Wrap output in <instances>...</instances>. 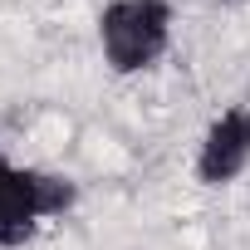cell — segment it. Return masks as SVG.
I'll return each instance as SVG.
<instances>
[{"mask_svg":"<svg viewBox=\"0 0 250 250\" xmlns=\"http://www.w3.org/2000/svg\"><path fill=\"white\" fill-rule=\"evenodd\" d=\"M93 35L113 79H138L167 59L177 40V5L172 0H108L93 20Z\"/></svg>","mask_w":250,"mask_h":250,"instance_id":"1","label":"cell"},{"mask_svg":"<svg viewBox=\"0 0 250 250\" xmlns=\"http://www.w3.org/2000/svg\"><path fill=\"white\" fill-rule=\"evenodd\" d=\"M79 182L35 162L0 157V250H15L79 206Z\"/></svg>","mask_w":250,"mask_h":250,"instance_id":"2","label":"cell"},{"mask_svg":"<svg viewBox=\"0 0 250 250\" xmlns=\"http://www.w3.org/2000/svg\"><path fill=\"white\" fill-rule=\"evenodd\" d=\"M250 172V103H230L221 108L191 152V182L206 191H221L230 182H240Z\"/></svg>","mask_w":250,"mask_h":250,"instance_id":"3","label":"cell"}]
</instances>
